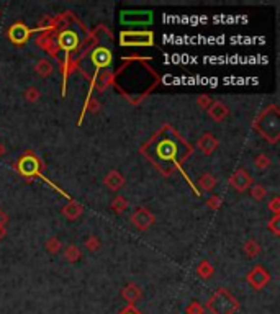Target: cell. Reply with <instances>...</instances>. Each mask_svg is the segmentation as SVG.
<instances>
[{
	"mask_svg": "<svg viewBox=\"0 0 280 314\" xmlns=\"http://www.w3.org/2000/svg\"><path fill=\"white\" fill-rule=\"evenodd\" d=\"M252 126L257 130V132L264 139H267L269 142L279 141L280 137V113L279 108L275 105H270L269 108L260 113V115L255 118V121L252 123Z\"/></svg>",
	"mask_w": 280,
	"mask_h": 314,
	"instance_id": "cell-1",
	"label": "cell"
},
{
	"mask_svg": "<svg viewBox=\"0 0 280 314\" xmlns=\"http://www.w3.org/2000/svg\"><path fill=\"white\" fill-rule=\"evenodd\" d=\"M210 314H234L239 309V301L226 288H218L206 301Z\"/></svg>",
	"mask_w": 280,
	"mask_h": 314,
	"instance_id": "cell-2",
	"label": "cell"
},
{
	"mask_svg": "<svg viewBox=\"0 0 280 314\" xmlns=\"http://www.w3.org/2000/svg\"><path fill=\"white\" fill-rule=\"evenodd\" d=\"M121 46H149L152 44V33L147 31H126L121 33Z\"/></svg>",
	"mask_w": 280,
	"mask_h": 314,
	"instance_id": "cell-3",
	"label": "cell"
},
{
	"mask_svg": "<svg viewBox=\"0 0 280 314\" xmlns=\"http://www.w3.org/2000/svg\"><path fill=\"white\" fill-rule=\"evenodd\" d=\"M154 221H156V216L151 213L149 209H146V208H136L135 211H133V214H131V223L133 226H135L136 229H140V231H146V229H149L152 224H154Z\"/></svg>",
	"mask_w": 280,
	"mask_h": 314,
	"instance_id": "cell-4",
	"label": "cell"
},
{
	"mask_svg": "<svg viewBox=\"0 0 280 314\" xmlns=\"http://www.w3.org/2000/svg\"><path fill=\"white\" fill-rule=\"evenodd\" d=\"M246 280H248V283H249L251 288L262 289L265 285L270 282V273L262 267V265H255V267L248 273Z\"/></svg>",
	"mask_w": 280,
	"mask_h": 314,
	"instance_id": "cell-5",
	"label": "cell"
},
{
	"mask_svg": "<svg viewBox=\"0 0 280 314\" xmlns=\"http://www.w3.org/2000/svg\"><path fill=\"white\" fill-rule=\"evenodd\" d=\"M229 183L236 191L243 193V191L251 188V185H252L254 182H252V177H251V174L248 170H246V169H238L233 175L229 177Z\"/></svg>",
	"mask_w": 280,
	"mask_h": 314,
	"instance_id": "cell-6",
	"label": "cell"
},
{
	"mask_svg": "<svg viewBox=\"0 0 280 314\" xmlns=\"http://www.w3.org/2000/svg\"><path fill=\"white\" fill-rule=\"evenodd\" d=\"M29 34H31V31L23 23H15L8 29V38L13 44H25L28 41Z\"/></svg>",
	"mask_w": 280,
	"mask_h": 314,
	"instance_id": "cell-7",
	"label": "cell"
},
{
	"mask_svg": "<svg viewBox=\"0 0 280 314\" xmlns=\"http://www.w3.org/2000/svg\"><path fill=\"white\" fill-rule=\"evenodd\" d=\"M152 15L151 12H123L121 13V23L126 25H147L151 23Z\"/></svg>",
	"mask_w": 280,
	"mask_h": 314,
	"instance_id": "cell-8",
	"label": "cell"
},
{
	"mask_svg": "<svg viewBox=\"0 0 280 314\" xmlns=\"http://www.w3.org/2000/svg\"><path fill=\"white\" fill-rule=\"evenodd\" d=\"M206 113L213 121L221 123L229 116V108L221 102H211V105L206 108Z\"/></svg>",
	"mask_w": 280,
	"mask_h": 314,
	"instance_id": "cell-9",
	"label": "cell"
},
{
	"mask_svg": "<svg viewBox=\"0 0 280 314\" xmlns=\"http://www.w3.org/2000/svg\"><path fill=\"white\" fill-rule=\"evenodd\" d=\"M196 146H198V149L203 152V154L210 156V154H213L216 149H218L220 141L216 139L211 132H205V134L201 136L198 141H196Z\"/></svg>",
	"mask_w": 280,
	"mask_h": 314,
	"instance_id": "cell-10",
	"label": "cell"
},
{
	"mask_svg": "<svg viewBox=\"0 0 280 314\" xmlns=\"http://www.w3.org/2000/svg\"><path fill=\"white\" fill-rule=\"evenodd\" d=\"M103 183H105L107 188H110L112 191H118L126 183V179L118 170H110L105 175V179H103Z\"/></svg>",
	"mask_w": 280,
	"mask_h": 314,
	"instance_id": "cell-11",
	"label": "cell"
},
{
	"mask_svg": "<svg viewBox=\"0 0 280 314\" xmlns=\"http://www.w3.org/2000/svg\"><path fill=\"white\" fill-rule=\"evenodd\" d=\"M141 296H142V291L140 285L136 283H128L126 287L121 289V298L125 299L128 304H135L136 301H140Z\"/></svg>",
	"mask_w": 280,
	"mask_h": 314,
	"instance_id": "cell-12",
	"label": "cell"
},
{
	"mask_svg": "<svg viewBox=\"0 0 280 314\" xmlns=\"http://www.w3.org/2000/svg\"><path fill=\"white\" fill-rule=\"evenodd\" d=\"M77 43H79L77 34L74 31H69V29H67V31H62L61 34H59V38H57L59 48L64 49V51H72V49L77 46Z\"/></svg>",
	"mask_w": 280,
	"mask_h": 314,
	"instance_id": "cell-13",
	"label": "cell"
},
{
	"mask_svg": "<svg viewBox=\"0 0 280 314\" xmlns=\"http://www.w3.org/2000/svg\"><path fill=\"white\" fill-rule=\"evenodd\" d=\"M92 62L97 67H107L112 64V52L105 48H97L92 52Z\"/></svg>",
	"mask_w": 280,
	"mask_h": 314,
	"instance_id": "cell-14",
	"label": "cell"
},
{
	"mask_svg": "<svg viewBox=\"0 0 280 314\" xmlns=\"http://www.w3.org/2000/svg\"><path fill=\"white\" fill-rule=\"evenodd\" d=\"M82 213H84V206L81 203H77V201H69L67 205L62 206V214L71 221H76Z\"/></svg>",
	"mask_w": 280,
	"mask_h": 314,
	"instance_id": "cell-15",
	"label": "cell"
},
{
	"mask_svg": "<svg viewBox=\"0 0 280 314\" xmlns=\"http://www.w3.org/2000/svg\"><path fill=\"white\" fill-rule=\"evenodd\" d=\"M38 170V160L36 157H23L22 160H20V172L25 175H33L36 174Z\"/></svg>",
	"mask_w": 280,
	"mask_h": 314,
	"instance_id": "cell-16",
	"label": "cell"
},
{
	"mask_svg": "<svg viewBox=\"0 0 280 314\" xmlns=\"http://www.w3.org/2000/svg\"><path fill=\"white\" fill-rule=\"evenodd\" d=\"M243 250H244V254H246V257H248V259H254V257H257V255L260 254L262 247H260V244L257 242V240L249 239V240H246V242H244Z\"/></svg>",
	"mask_w": 280,
	"mask_h": 314,
	"instance_id": "cell-17",
	"label": "cell"
},
{
	"mask_svg": "<svg viewBox=\"0 0 280 314\" xmlns=\"http://www.w3.org/2000/svg\"><path fill=\"white\" fill-rule=\"evenodd\" d=\"M196 183H198V186L203 191H211V190H215L218 180H216V177H213L211 174H203L198 180H196Z\"/></svg>",
	"mask_w": 280,
	"mask_h": 314,
	"instance_id": "cell-18",
	"label": "cell"
},
{
	"mask_svg": "<svg viewBox=\"0 0 280 314\" xmlns=\"http://www.w3.org/2000/svg\"><path fill=\"white\" fill-rule=\"evenodd\" d=\"M34 71H36L41 77H49L54 71V66L49 59H39L36 62V66H34Z\"/></svg>",
	"mask_w": 280,
	"mask_h": 314,
	"instance_id": "cell-19",
	"label": "cell"
},
{
	"mask_svg": "<svg viewBox=\"0 0 280 314\" xmlns=\"http://www.w3.org/2000/svg\"><path fill=\"white\" fill-rule=\"evenodd\" d=\"M213 272H215V268H213V265L208 262V260H201V262L198 263V267H196V275H198L200 278H203V280L211 278Z\"/></svg>",
	"mask_w": 280,
	"mask_h": 314,
	"instance_id": "cell-20",
	"label": "cell"
},
{
	"mask_svg": "<svg viewBox=\"0 0 280 314\" xmlns=\"http://www.w3.org/2000/svg\"><path fill=\"white\" fill-rule=\"evenodd\" d=\"M128 206H130V203H128V200L125 198V196H121V195L115 196V200L112 201V209L115 211L116 214L125 213V211L128 209Z\"/></svg>",
	"mask_w": 280,
	"mask_h": 314,
	"instance_id": "cell-21",
	"label": "cell"
},
{
	"mask_svg": "<svg viewBox=\"0 0 280 314\" xmlns=\"http://www.w3.org/2000/svg\"><path fill=\"white\" fill-rule=\"evenodd\" d=\"M272 165V160H270V157L267 154H259V156H255V159H254V167L257 170H267L269 167Z\"/></svg>",
	"mask_w": 280,
	"mask_h": 314,
	"instance_id": "cell-22",
	"label": "cell"
},
{
	"mask_svg": "<svg viewBox=\"0 0 280 314\" xmlns=\"http://www.w3.org/2000/svg\"><path fill=\"white\" fill-rule=\"evenodd\" d=\"M81 249L77 247V245H69V247H66V250H64V257H66V260H69V262H77L79 259H81Z\"/></svg>",
	"mask_w": 280,
	"mask_h": 314,
	"instance_id": "cell-23",
	"label": "cell"
},
{
	"mask_svg": "<svg viewBox=\"0 0 280 314\" xmlns=\"http://www.w3.org/2000/svg\"><path fill=\"white\" fill-rule=\"evenodd\" d=\"M44 247H46V250H48L49 254H57L59 250L62 249V244H61V240L56 237V236H51V237L46 240Z\"/></svg>",
	"mask_w": 280,
	"mask_h": 314,
	"instance_id": "cell-24",
	"label": "cell"
},
{
	"mask_svg": "<svg viewBox=\"0 0 280 314\" xmlns=\"http://www.w3.org/2000/svg\"><path fill=\"white\" fill-rule=\"evenodd\" d=\"M251 186H252V188H251V196H252L255 201H260L267 196V188H265L264 185L255 183V185H251Z\"/></svg>",
	"mask_w": 280,
	"mask_h": 314,
	"instance_id": "cell-25",
	"label": "cell"
},
{
	"mask_svg": "<svg viewBox=\"0 0 280 314\" xmlns=\"http://www.w3.org/2000/svg\"><path fill=\"white\" fill-rule=\"evenodd\" d=\"M87 250H90V252H95V250L100 249V239L97 237V236H88L85 239V242H84Z\"/></svg>",
	"mask_w": 280,
	"mask_h": 314,
	"instance_id": "cell-26",
	"label": "cell"
},
{
	"mask_svg": "<svg viewBox=\"0 0 280 314\" xmlns=\"http://www.w3.org/2000/svg\"><path fill=\"white\" fill-rule=\"evenodd\" d=\"M39 97H41V92H39L36 87H28L27 90H25V98H27V102L29 103L38 102Z\"/></svg>",
	"mask_w": 280,
	"mask_h": 314,
	"instance_id": "cell-27",
	"label": "cell"
},
{
	"mask_svg": "<svg viewBox=\"0 0 280 314\" xmlns=\"http://www.w3.org/2000/svg\"><path fill=\"white\" fill-rule=\"evenodd\" d=\"M185 314H205V308L198 301H192L185 308Z\"/></svg>",
	"mask_w": 280,
	"mask_h": 314,
	"instance_id": "cell-28",
	"label": "cell"
},
{
	"mask_svg": "<svg viewBox=\"0 0 280 314\" xmlns=\"http://www.w3.org/2000/svg\"><path fill=\"white\" fill-rule=\"evenodd\" d=\"M267 228L272 231L275 236L280 234V214H274V218L267 223Z\"/></svg>",
	"mask_w": 280,
	"mask_h": 314,
	"instance_id": "cell-29",
	"label": "cell"
},
{
	"mask_svg": "<svg viewBox=\"0 0 280 314\" xmlns=\"http://www.w3.org/2000/svg\"><path fill=\"white\" fill-rule=\"evenodd\" d=\"M206 203H208V206H210L211 209H218L220 206H221V198H220V196L213 195V196H210Z\"/></svg>",
	"mask_w": 280,
	"mask_h": 314,
	"instance_id": "cell-30",
	"label": "cell"
},
{
	"mask_svg": "<svg viewBox=\"0 0 280 314\" xmlns=\"http://www.w3.org/2000/svg\"><path fill=\"white\" fill-rule=\"evenodd\" d=\"M98 108H100V103H98L97 98H88V102H87V106H85V110L87 111H97Z\"/></svg>",
	"mask_w": 280,
	"mask_h": 314,
	"instance_id": "cell-31",
	"label": "cell"
},
{
	"mask_svg": "<svg viewBox=\"0 0 280 314\" xmlns=\"http://www.w3.org/2000/svg\"><path fill=\"white\" fill-rule=\"evenodd\" d=\"M269 208L272 211L274 214H280V198L279 196H275V198L269 203Z\"/></svg>",
	"mask_w": 280,
	"mask_h": 314,
	"instance_id": "cell-32",
	"label": "cell"
},
{
	"mask_svg": "<svg viewBox=\"0 0 280 314\" xmlns=\"http://www.w3.org/2000/svg\"><path fill=\"white\" fill-rule=\"evenodd\" d=\"M196 102H198V105H200L201 108H205V110L211 105V98H210L208 95H201V97H198V100H196Z\"/></svg>",
	"mask_w": 280,
	"mask_h": 314,
	"instance_id": "cell-33",
	"label": "cell"
},
{
	"mask_svg": "<svg viewBox=\"0 0 280 314\" xmlns=\"http://www.w3.org/2000/svg\"><path fill=\"white\" fill-rule=\"evenodd\" d=\"M7 223H8V214L0 209V228H5Z\"/></svg>",
	"mask_w": 280,
	"mask_h": 314,
	"instance_id": "cell-34",
	"label": "cell"
},
{
	"mask_svg": "<svg viewBox=\"0 0 280 314\" xmlns=\"http://www.w3.org/2000/svg\"><path fill=\"white\" fill-rule=\"evenodd\" d=\"M5 236H7V228H0V240H2Z\"/></svg>",
	"mask_w": 280,
	"mask_h": 314,
	"instance_id": "cell-35",
	"label": "cell"
},
{
	"mask_svg": "<svg viewBox=\"0 0 280 314\" xmlns=\"http://www.w3.org/2000/svg\"><path fill=\"white\" fill-rule=\"evenodd\" d=\"M5 154V146L2 144V142H0V157H2Z\"/></svg>",
	"mask_w": 280,
	"mask_h": 314,
	"instance_id": "cell-36",
	"label": "cell"
}]
</instances>
